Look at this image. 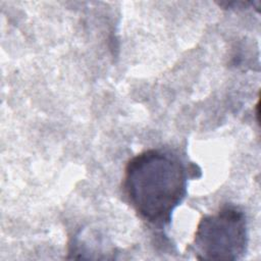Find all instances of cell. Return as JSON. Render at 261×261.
<instances>
[{
	"instance_id": "7a4b0ae2",
	"label": "cell",
	"mask_w": 261,
	"mask_h": 261,
	"mask_svg": "<svg viewBox=\"0 0 261 261\" xmlns=\"http://www.w3.org/2000/svg\"><path fill=\"white\" fill-rule=\"evenodd\" d=\"M247 247L246 215L232 205L203 216L192 244L193 252L200 260H238L245 255Z\"/></svg>"
},
{
	"instance_id": "6da1fadb",
	"label": "cell",
	"mask_w": 261,
	"mask_h": 261,
	"mask_svg": "<svg viewBox=\"0 0 261 261\" xmlns=\"http://www.w3.org/2000/svg\"><path fill=\"white\" fill-rule=\"evenodd\" d=\"M188 172L174 154L159 149L145 150L128 160L123 192L144 220L165 225L187 195Z\"/></svg>"
}]
</instances>
